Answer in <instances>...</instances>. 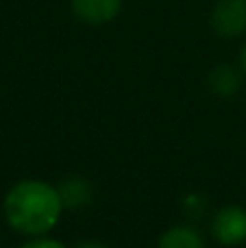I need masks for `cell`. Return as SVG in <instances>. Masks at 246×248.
Instances as JSON below:
<instances>
[{
    "label": "cell",
    "mask_w": 246,
    "mask_h": 248,
    "mask_svg": "<svg viewBox=\"0 0 246 248\" xmlns=\"http://www.w3.org/2000/svg\"><path fill=\"white\" fill-rule=\"evenodd\" d=\"M212 26L220 37H240L246 31V0H218L212 11Z\"/></svg>",
    "instance_id": "3957f363"
},
{
    "label": "cell",
    "mask_w": 246,
    "mask_h": 248,
    "mask_svg": "<svg viewBox=\"0 0 246 248\" xmlns=\"http://www.w3.org/2000/svg\"><path fill=\"white\" fill-rule=\"evenodd\" d=\"M212 235L225 246H238L246 242V211L242 207H222L212 220Z\"/></svg>",
    "instance_id": "7a4b0ae2"
},
{
    "label": "cell",
    "mask_w": 246,
    "mask_h": 248,
    "mask_svg": "<svg viewBox=\"0 0 246 248\" xmlns=\"http://www.w3.org/2000/svg\"><path fill=\"white\" fill-rule=\"evenodd\" d=\"M240 61H242V70H244V74H246V44L242 46V52H240Z\"/></svg>",
    "instance_id": "9c48e42d"
},
{
    "label": "cell",
    "mask_w": 246,
    "mask_h": 248,
    "mask_svg": "<svg viewBox=\"0 0 246 248\" xmlns=\"http://www.w3.org/2000/svg\"><path fill=\"white\" fill-rule=\"evenodd\" d=\"M61 198H63V205H83V202L90 198V189H87L85 181H68L65 189H59Z\"/></svg>",
    "instance_id": "52a82bcc"
},
{
    "label": "cell",
    "mask_w": 246,
    "mask_h": 248,
    "mask_svg": "<svg viewBox=\"0 0 246 248\" xmlns=\"http://www.w3.org/2000/svg\"><path fill=\"white\" fill-rule=\"evenodd\" d=\"M122 0H72V11L81 22L92 26L109 24L118 17Z\"/></svg>",
    "instance_id": "277c9868"
},
{
    "label": "cell",
    "mask_w": 246,
    "mask_h": 248,
    "mask_svg": "<svg viewBox=\"0 0 246 248\" xmlns=\"http://www.w3.org/2000/svg\"><path fill=\"white\" fill-rule=\"evenodd\" d=\"M157 248H205V240L190 227H172L159 237Z\"/></svg>",
    "instance_id": "5b68a950"
},
{
    "label": "cell",
    "mask_w": 246,
    "mask_h": 248,
    "mask_svg": "<svg viewBox=\"0 0 246 248\" xmlns=\"http://www.w3.org/2000/svg\"><path fill=\"white\" fill-rule=\"evenodd\" d=\"M61 211V192L39 179L20 181L4 198V216L9 224L24 235H46L57 227Z\"/></svg>",
    "instance_id": "6da1fadb"
},
{
    "label": "cell",
    "mask_w": 246,
    "mask_h": 248,
    "mask_svg": "<svg viewBox=\"0 0 246 248\" xmlns=\"http://www.w3.org/2000/svg\"><path fill=\"white\" fill-rule=\"evenodd\" d=\"M209 85L218 96H233L240 90V74L235 72L231 65H218L212 74H209Z\"/></svg>",
    "instance_id": "8992f818"
},
{
    "label": "cell",
    "mask_w": 246,
    "mask_h": 248,
    "mask_svg": "<svg viewBox=\"0 0 246 248\" xmlns=\"http://www.w3.org/2000/svg\"><path fill=\"white\" fill-rule=\"evenodd\" d=\"M78 248H107V246H103V244H96V242H85V244H81Z\"/></svg>",
    "instance_id": "30bf717a"
},
{
    "label": "cell",
    "mask_w": 246,
    "mask_h": 248,
    "mask_svg": "<svg viewBox=\"0 0 246 248\" xmlns=\"http://www.w3.org/2000/svg\"><path fill=\"white\" fill-rule=\"evenodd\" d=\"M22 248H65V246L57 240H50V237H39V240L29 242V244H24Z\"/></svg>",
    "instance_id": "ba28073f"
}]
</instances>
